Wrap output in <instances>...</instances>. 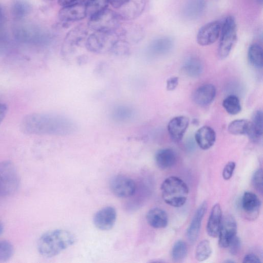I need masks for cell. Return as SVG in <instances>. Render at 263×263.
<instances>
[{
  "instance_id": "obj_31",
  "label": "cell",
  "mask_w": 263,
  "mask_h": 263,
  "mask_svg": "<svg viewBox=\"0 0 263 263\" xmlns=\"http://www.w3.org/2000/svg\"><path fill=\"white\" fill-rule=\"evenodd\" d=\"M222 106L227 112L232 115L238 114L241 110L238 98L233 95L228 96L223 100Z\"/></svg>"
},
{
  "instance_id": "obj_7",
  "label": "cell",
  "mask_w": 263,
  "mask_h": 263,
  "mask_svg": "<svg viewBox=\"0 0 263 263\" xmlns=\"http://www.w3.org/2000/svg\"><path fill=\"white\" fill-rule=\"evenodd\" d=\"M116 35L115 31L95 32L87 37L86 46L89 50L94 52L105 50L117 43Z\"/></svg>"
},
{
  "instance_id": "obj_42",
  "label": "cell",
  "mask_w": 263,
  "mask_h": 263,
  "mask_svg": "<svg viewBox=\"0 0 263 263\" xmlns=\"http://www.w3.org/2000/svg\"><path fill=\"white\" fill-rule=\"evenodd\" d=\"M8 108L6 104L4 103H0V124L5 118Z\"/></svg>"
},
{
  "instance_id": "obj_13",
  "label": "cell",
  "mask_w": 263,
  "mask_h": 263,
  "mask_svg": "<svg viewBox=\"0 0 263 263\" xmlns=\"http://www.w3.org/2000/svg\"><path fill=\"white\" fill-rule=\"evenodd\" d=\"M241 206L247 217L255 219L259 214L261 201L255 194L246 192L241 198Z\"/></svg>"
},
{
  "instance_id": "obj_20",
  "label": "cell",
  "mask_w": 263,
  "mask_h": 263,
  "mask_svg": "<svg viewBox=\"0 0 263 263\" xmlns=\"http://www.w3.org/2000/svg\"><path fill=\"white\" fill-rule=\"evenodd\" d=\"M146 220L152 227L156 229L164 228L168 224L166 213L158 208L152 209L147 212Z\"/></svg>"
},
{
  "instance_id": "obj_18",
  "label": "cell",
  "mask_w": 263,
  "mask_h": 263,
  "mask_svg": "<svg viewBox=\"0 0 263 263\" xmlns=\"http://www.w3.org/2000/svg\"><path fill=\"white\" fill-rule=\"evenodd\" d=\"M195 140L202 149L211 148L216 141V133L211 127L204 126L199 128L195 135Z\"/></svg>"
},
{
  "instance_id": "obj_12",
  "label": "cell",
  "mask_w": 263,
  "mask_h": 263,
  "mask_svg": "<svg viewBox=\"0 0 263 263\" xmlns=\"http://www.w3.org/2000/svg\"><path fill=\"white\" fill-rule=\"evenodd\" d=\"M116 217V210L112 206H106L99 210L95 214L93 223L100 230H109L114 227Z\"/></svg>"
},
{
  "instance_id": "obj_23",
  "label": "cell",
  "mask_w": 263,
  "mask_h": 263,
  "mask_svg": "<svg viewBox=\"0 0 263 263\" xmlns=\"http://www.w3.org/2000/svg\"><path fill=\"white\" fill-rule=\"evenodd\" d=\"M135 116L133 108L128 105H120L115 107L111 111V117L113 120L119 123L130 121Z\"/></svg>"
},
{
  "instance_id": "obj_39",
  "label": "cell",
  "mask_w": 263,
  "mask_h": 263,
  "mask_svg": "<svg viewBox=\"0 0 263 263\" xmlns=\"http://www.w3.org/2000/svg\"><path fill=\"white\" fill-rule=\"evenodd\" d=\"M179 79L174 77L169 78L166 81V89L168 91H173L178 85Z\"/></svg>"
},
{
  "instance_id": "obj_45",
  "label": "cell",
  "mask_w": 263,
  "mask_h": 263,
  "mask_svg": "<svg viewBox=\"0 0 263 263\" xmlns=\"http://www.w3.org/2000/svg\"><path fill=\"white\" fill-rule=\"evenodd\" d=\"M225 262H229H229H232V263H233V262H234V261H232V260H226Z\"/></svg>"
},
{
  "instance_id": "obj_32",
  "label": "cell",
  "mask_w": 263,
  "mask_h": 263,
  "mask_svg": "<svg viewBox=\"0 0 263 263\" xmlns=\"http://www.w3.org/2000/svg\"><path fill=\"white\" fill-rule=\"evenodd\" d=\"M212 252L210 241L206 239L203 240L198 244L196 248V259L199 261H204L211 256Z\"/></svg>"
},
{
  "instance_id": "obj_6",
  "label": "cell",
  "mask_w": 263,
  "mask_h": 263,
  "mask_svg": "<svg viewBox=\"0 0 263 263\" xmlns=\"http://www.w3.org/2000/svg\"><path fill=\"white\" fill-rule=\"evenodd\" d=\"M20 179L14 164L9 161L0 163V195L8 196L18 189Z\"/></svg>"
},
{
  "instance_id": "obj_30",
  "label": "cell",
  "mask_w": 263,
  "mask_h": 263,
  "mask_svg": "<svg viewBox=\"0 0 263 263\" xmlns=\"http://www.w3.org/2000/svg\"><path fill=\"white\" fill-rule=\"evenodd\" d=\"M30 9V5L23 0H15L11 5L12 15L16 20H21L25 17Z\"/></svg>"
},
{
  "instance_id": "obj_33",
  "label": "cell",
  "mask_w": 263,
  "mask_h": 263,
  "mask_svg": "<svg viewBox=\"0 0 263 263\" xmlns=\"http://www.w3.org/2000/svg\"><path fill=\"white\" fill-rule=\"evenodd\" d=\"M187 254V247L183 240L177 241L174 245L172 250V257L176 261L183 260Z\"/></svg>"
},
{
  "instance_id": "obj_21",
  "label": "cell",
  "mask_w": 263,
  "mask_h": 263,
  "mask_svg": "<svg viewBox=\"0 0 263 263\" xmlns=\"http://www.w3.org/2000/svg\"><path fill=\"white\" fill-rule=\"evenodd\" d=\"M155 161L158 167L162 169L171 168L176 163V153L171 148L160 149L155 155Z\"/></svg>"
},
{
  "instance_id": "obj_17",
  "label": "cell",
  "mask_w": 263,
  "mask_h": 263,
  "mask_svg": "<svg viewBox=\"0 0 263 263\" xmlns=\"http://www.w3.org/2000/svg\"><path fill=\"white\" fill-rule=\"evenodd\" d=\"M222 219V211L219 203H216L212 208L206 226L208 234L212 237L218 236Z\"/></svg>"
},
{
  "instance_id": "obj_16",
  "label": "cell",
  "mask_w": 263,
  "mask_h": 263,
  "mask_svg": "<svg viewBox=\"0 0 263 263\" xmlns=\"http://www.w3.org/2000/svg\"><path fill=\"white\" fill-rule=\"evenodd\" d=\"M216 89L214 85L206 84L200 86L196 89L193 96L194 101L200 106L210 104L214 100Z\"/></svg>"
},
{
  "instance_id": "obj_37",
  "label": "cell",
  "mask_w": 263,
  "mask_h": 263,
  "mask_svg": "<svg viewBox=\"0 0 263 263\" xmlns=\"http://www.w3.org/2000/svg\"><path fill=\"white\" fill-rule=\"evenodd\" d=\"M230 253L233 255H236L241 248V240L236 235L232 239L228 247Z\"/></svg>"
},
{
  "instance_id": "obj_43",
  "label": "cell",
  "mask_w": 263,
  "mask_h": 263,
  "mask_svg": "<svg viewBox=\"0 0 263 263\" xmlns=\"http://www.w3.org/2000/svg\"><path fill=\"white\" fill-rule=\"evenodd\" d=\"M6 14L3 7L0 5V26L3 25L6 21Z\"/></svg>"
},
{
  "instance_id": "obj_8",
  "label": "cell",
  "mask_w": 263,
  "mask_h": 263,
  "mask_svg": "<svg viewBox=\"0 0 263 263\" xmlns=\"http://www.w3.org/2000/svg\"><path fill=\"white\" fill-rule=\"evenodd\" d=\"M134 181L128 177L117 175L112 178L110 182V189L117 197L127 198L133 196L136 191Z\"/></svg>"
},
{
  "instance_id": "obj_28",
  "label": "cell",
  "mask_w": 263,
  "mask_h": 263,
  "mask_svg": "<svg viewBox=\"0 0 263 263\" xmlns=\"http://www.w3.org/2000/svg\"><path fill=\"white\" fill-rule=\"evenodd\" d=\"M109 0H87L85 4L87 16L89 18L106 9Z\"/></svg>"
},
{
  "instance_id": "obj_24",
  "label": "cell",
  "mask_w": 263,
  "mask_h": 263,
  "mask_svg": "<svg viewBox=\"0 0 263 263\" xmlns=\"http://www.w3.org/2000/svg\"><path fill=\"white\" fill-rule=\"evenodd\" d=\"M204 7V0H187L183 7V13L189 18H196L201 15Z\"/></svg>"
},
{
  "instance_id": "obj_26",
  "label": "cell",
  "mask_w": 263,
  "mask_h": 263,
  "mask_svg": "<svg viewBox=\"0 0 263 263\" xmlns=\"http://www.w3.org/2000/svg\"><path fill=\"white\" fill-rule=\"evenodd\" d=\"M144 6V3L143 0H130L127 4L122 7H125V8H123L122 17L133 18L137 16L142 12Z\"/></svg>"
},
{
  "instance_id": "obj_22",
  "label": "cell",
  "mask_w": 263,
  "mask_h": 263,
  "mask_svg": "<svg viewBox=\"0 0 263 263\" xmlns=\"http://www.w3.org/2000/svg\"><path fill=\"white\" fill-rule=\"evenodd\" d=\"M173 40L167 37L157 39L148 47V51L152 55H161L168 53L173 48Z\"/></svg>"
},
{
  "instance_id": "obj_44",
  "label": "cell",
  "mask_w": 263,
  "mask_h": 263,
  "mask_svg": "<svg viewBox=\"0 0 263 263\" xmlns=\"http://www.w3.org/2000/svg\"><path fill=\"white\" fill-rule=\"evenodd\" d=\"M4 231V226L2 222L0 221V235L3 233Z\"/></svg>"
},
{
  "instance_id": "obj_2",
  "label": "cell",
  "mask_w": 263,
  "mask_h": 263,
  "mask_svg": "<svg viewBox=\"0 0 263 263\" xmlns=\"http://www.w3.org/2000/svg\"><path fill=\"white\" fill-rule=\"evenodd\" d=\"M76 240L75 236L67 230H51L40 237L37 242V249L43 257L51 258L73 245Z\"/></svg>"
},
{
  "instance_id": "obj_40",
  "label": "cell",
  "mask_w": 263,
  "mask_h": 263,
  "mask_svg": "<svg viewBox=\"0 0 263 263\" xmlns=\"http://www.w3.org/2000/svg\"><path fill=\"white\" fill-rule=\"evenodd\" d=\"M243 262L244 263H259L261 260L259 257L252 253L248 254L243 258Z\"/></svg>"
},
{
  "instance_id": "obj_27",
  "label": "cell",
  "mask_w": 263,
  "mask_h": 263,
  "mask_svg": "<svg viewBox=\"0 0 263 263\" xmlns=\"http://www.w3.org/2000/svg\"><path fill=\"white\" fill-rule=\"evenodd\" d=\"M248 59L250 63L257 68L263 66V52L262 47L257 44H252L248 50Z\"/></svg>"
},
{
  "instance_id": "obj_38",
  "label": "cell",
  "mask_w": 263,
  "mask_h": 263,
  "mask_svg": "<svg viewBox=\"0 0 263 263\" xmlns=\"http://www.w3.org/2000/svg\"><path fill=\"white\" fill-rule=\"evenodd\" d=\"M235 167L236 163L233 161H230L226 164L222 172V176L224 179L228 180L231 178Z\"/></svg>"
},
{
  "instance_id": "obj_14",
  "label": "cell",
  "mask_w": 263,
  "mask_h": 263,
  "mask_svg": "<svg viewBox=\"0 0 263 263\" xmlns=\"http://www.w3.org/2000/svg\"><path fill=\"white\" fill-rule=\"evenodd\" d=\"M208 204L203 201L197 209L187 230V237L191 243L195 242L198 237L203 218L206 212Z\"/></svg>"
},
{
  "instance_id": "obj_15",
  "label": "cell",
  "mask_w": 263,
  "mask_h": 263,
  "mask_svg": "<svg viewBox=\"0 0 263 263\" xmlns=\"http://www.w3.org/2000/svg\"><path fill=\"white\" fill-rule=\"evenodd\" d=\"M189 124V119L180 116L171 120L167 125V130L171 138L176 142L180 141Z\"/></svg>"
},
{
  "instance_id": "obj_25",
  "label": "cell",
  "mask_w": 263,
  "mask_h": 263,
  "mask_svg": "<svg viewBox=\"0 0 263 263\" xmlns=\"http://www.w3.org/2000/svg\"><path fill=\"white\" fill-rule=\"evenodd\" d=\"M203 68V64L199 59L191 57L185 61L182 69L186 76L192 78H197L202 73Z\"/></svg>"
},
{
  "instance_id": "obj_46",
  "label": "cell",
  "mask_w": 263,
  "mask_h": 263,
  "mask_svg": "<svg viewBox=\"0 0 263 263\" xmlns=\"http://www.w3.org/2000/svg\"><path fill=\"white\" fill-rule=\"evenodd\" d=\"M257 1H258L259 2H260V3H262V0H257Z\"/></svg>"
},
{
  "instance_id": "obj_5",
  "label": "cell",
  "mask_w": 263,
  "mask_h": 263,
  "mask_svg": "<svg viewBox=\"0 0 263 263\" xmlns=\"http://www.w3.org/2000/svg\"><path fill=\"white\" fill-rule=\"evenodd\" d=\"M220 39L218 54L221 59L227 58L233 48L237 40V27L232 16L227 17L221 24Z\"/></svg>"
},
{
  "instance_id": "obj_9",
  "label": "cell",
  "mask_w": 263,
  "mask_h": 263,
  "mask_svg": "<svg viewBox=\"0 0 263 263\" xmlns=\"http://www.w3.org/2000/svg\"><path fill=\"white\" fill-rule=\"evenodd\" d=\"M86 16L85 4L82 3L62 7L58 13L59 18L64 25L81 21Z\"/></svg>"
},
{
  "instance_id": "obj_3",
  "label": "cell",
  "mask_w": 263,
  "mask_h": 263,
  "mask_svg": "<svg viewBox=\"0 0 263 263\" xmlns=\"http://www.w3.org/2000/svg\"><path fill=\"white\" fill-rule=\"evenodd\" d=\"M161 191L165 202L174 207L182 206L185 203L189 195L186 184L175 176L169 177L163 181Z\"/></svg>"
},
{
  "instance_id": "obj_29",
  "label": "cell",
  "mask_w": 263,
  "mask_h": 263,
  "mask_svg": "<svg viewBox=\"0 0 263 263\" xmlns=\"http://www.w3.org/2000/svg\"><path fill=\"white\" fill-rule=\"evenodd\" d=\"M250 128V121L246 119H237L228 126L230 133L234 135H248Z\"/></svg>"
},
{
  "instance_id": "obj_11",
  "label": "cell",
  "mask_w": 263,
  "mask_h": 263,
  "mask_svg": "<svg viewBox=\"0 0 263 263\" xmlns=\"http://www.w3.org/2000/svg\"><path fill=\"white\" fill-rule=\"evenodd\" d=\"M237 223L234 218L230 215L222 217L218 237L219 246L226 248L232 239L236 235Z\"/></svg>"
},
{
  "instance_id": "obj_1",
  "label": "cell",
  "mask_w": 263,
  "mask_h": 263,
  "mask_svg": "<svg viewBox=\"0 0 263 263\" xmlns=\"http://www.w3.org/2000/svg\"><path fill=\"white\" fill-rule=\"evenodd\" d=\"M21 128L28 134L67 136L74 133L77 126L71 119L63 115L33 113L23 119Z\"/></svg>"
},
{
  "instance_id": "obj_34",
  "label": "cell",
  "mask_w": 263,
  "mask_h": 263,
  "mask_svg": "<svg viewBox=\"0 0 263 263\" xmlns=\"http://www.w3.org/2000/svg\"><path fill=\"white\" fill-rule=\"evenodd\" d=\"M87 35L86 29L81 26L73 28L67 34L66 41L70 43L81 42Z\"/></svg>"
},
{
  "instance_id": "obj_47",
  "label": "cell",
  "mask_w": 263,
  "mask_h": 263,
  "mask_svg": "<svg viewBox=\"0 0 263 263\" xmlns=\"http://www.w3.org/2000/svg\"><path fill=\"white\" fill-rule=\"evenodd\" d=\"M80 3H81V2L82 1V0H78Z\"/></svg>"
},
{
  "instance_id": "obj_19",
  "label": "cell",
  "mask_w": 263,
  "mask_h": 263,
  "mask_svg": "<svg viewBox=\"0 0 263 263\" xmlns=\"http://www.w3.org/2000/svg\"><path fill=\"white\" fill-rule=\"evenodd\" d=\"M263 134V113L261 110H256L253 114L250 121V128L248 134L254 142L259 141Z\"/></svg>"
},
{
  "instance_id": "obj_35",
  "label": "cell",
  "mask_w": 263,
  "mask_h": 263,
  "mask_svg": "<svg viewBox=\"0 0 263 263\" xmlns=\"http://www.w3.org/2000/svg\"><path fill=\"white\" fill-rule=\"evenodd\" d=\"M14 248L12 245L7 240H0V261H6L13 255Z\"/></svg>"
},
{
  "instance_id": "obj_10",
  "label": "cell",
  "mask_w": 263,
  "mask_h": 263,
  "mask_svg": "<svg viewBox=\"0 0 263 263\" xmlns=\"http://www.w3.org/2000/svg\"><path fill=\"white\" fill-rule=\"evenodd\" d=\"M221 23L213 21L204 25L198 31L197 42L201 46L210 45L218 39L220 35Z\"/></svg>"
},
{
  "instance_id": "obj_4",
  "label": "cell",
  "mask_w": 263,
  "mask_h": 263,
  "mask_svg": "<svg viewBox=\"0 0 263 263\" xmlns=\"http://www.w3.org/2000/svg\"><path fill=\"white\" fill-rule=\"evenodd\" d=\"M120 19L119 14L107 8L89 18L88 26L95 32H114L120 25Z\"/></svg>"
},
{
  "instance_id": "obj_48",
  "label": "cell",
  "mask_w": 263,
  "mask_h": 263,
  "mask_svg": "<svg viewBox=\"0 0 263 263\" xmlns=\"http://www.w3.org/2000/svg\"><path fill=\"white\" fill-rule=\"evenodd\" d=\"M50 1H52V0H50Z\"/></svg>"
},
{
  "instance_id": "obj_36",
  "label": "cell",
  "mask_w": 263,
  "mask_h": 263,
  "mask_svg": "<svg viewBox=\"0 0 263 263\" xmlns=\"http://www.w3.org/2000/svg\"><path fill=\"white\" fill-rule=\"evenodd\" d=\"M252 184L255 189L260 193H262V171L261 168L256 170L252 177Z\"/></svg>"
},
{
  "instance_id": "obj_41",
  "label": "cell",
  "mask_w": 263,
  "mask_h": 263,
  "mask_svg": "<svg viewBox=\"0 0 263 263\" xmlns=\"http://www.w3.org/2000/svg\"><path fill=\"white\" fill-rule=\"evenodd\" d=\"M130 0H109V4L115 8L120 9L127 4Z\"/></svg>"
}]
</instances>
